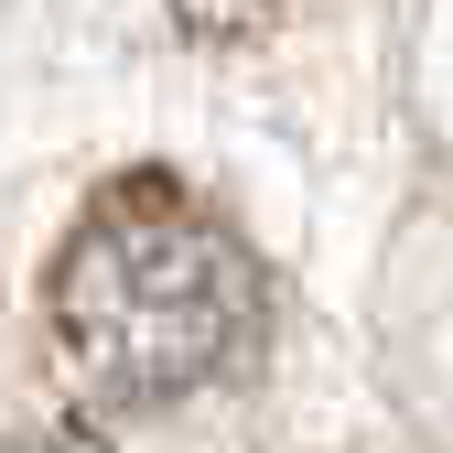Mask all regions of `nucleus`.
<instances>
[{
	"mask_svg": "<svg viewBox=\"0 0 453 453\" xmlns=\"http://www.w3.org/2000/svg\"><path fill=\"white\" fill-rule=\"evenodd\" d=\"M292 0H162V22L173 33H195V43H249V33H270Z\"/></svg>",
	"mask_w": 453,
	"mask_h": 453,
	"instance_id": "nucleus-2",
	"label": "nucleus"
},
{
	"mask_svg": "<svg viewBox=\"0 0 453 453\" xmlns=\"http://www.w3.org/2000/svg\"><path fill=\"white\" fill-rule=\"evenodd\" d=\"M259 324H270L259 259L238 249V226H216L162 173L108 184L54 249V357L97 421H141L216 388L226 367H249Z\"/></svg>",
	"mask_w": 453,
	"mask_h": 453,
	"instance_id": "nucleus-1",
	"label": "nucleus"
}]
</instances>
